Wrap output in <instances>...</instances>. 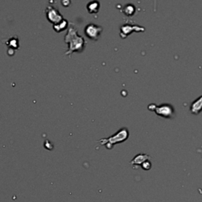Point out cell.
Instances as JSON below:
<instances>
[{
  "label": "cell",
  "mask_w": 202,
  "mask_h": 202,
  "mask_svg": "<svg viewBox=\"0 0 202 202\" xmlns=\"http://www.w3.org/2000/svg\"><path fill=\"white\" fill-rule=\"evenodd\" d=\"M149 159H150V156H149L148 154L141 153V154H138L136 157H134V158L130 161V164L133 166H139V165L141 166L145 161L149 160Z\"/></svg>",
  "instance_id": "obj_7"
},
{
  "label": "cell",
  "mask_w": 202,
  "mask_h": 202,
  "mask_svg": "<svg viewBox=\"0 0 202 202\" xmlns=\"http://www.w3.org/2000/svg\"><path fill=\"white\" fill-rule=\"evenodd\" d=\"M129 137V130L127 128H122L121 130L116 132L114 135L107 138H102L97 141L100 145H105L106 148L108 149H111L115 144L122 143L123 141H126Z\"/></svg>",
  "instance_id": "obj_2"
},
{
  "label": "cell",
  "mask_w": 202,
  "mask_h": 202,
  "mask_svg": "<svg viewBox=\"0 0 202 202\" xmlns=\"http://www.w3.org/2000/svg\"><path fill=\"white\" fill-rule=\"evenodd\" d=\"M64 41L69 44V48L65 53L67 56H70L73 52H81L86 45L85 39L78 34V30L72 24L68 27Z\"/></svg>",
  "instance_id": "obj_1"
},
{
  "label": "cell",
  "mask_w": 202,
  "mask_h": 202,
  "mask_svg": "<svg viewBox=\"0 0 202 202\" xmlns=\"http://www.w3.org/2000/svg\"><path fill=\"white\" fill-rule=\"evenodd\" d=\"M103 31V28L93 23H90L85 28V34L88 38L93 40H97Z\"/></svg>",
  "instance_id": "obj_4"
},
{
  "label": "cell",
  "mask_w": 202,
  "mask_h": 202,
  "mask_svg": "<svg viewBox=\"0 0 202 202\" xmlns=\"http://www.w3.org/2000/svg\"><path fill=\"white\" fill-rule=\"evenodd\" d=\"M122 12H123L126 16L131 17V16L134 15V13L136 12V8L134 5L132 4H127L126 6H124L122 9Z\"/></svg>",
  "instance_id": "obj_10"
},
{
  "label": "cell",
  "mask_w": 202,
  "mask_h": 202,
  "mask_svg": "<svg viewBox=\"0 0 202 202\" xmlns=\"http://www.w3.org/2000/svg\"><path fill=\"white\" fill-rule=\"evenodd\" d=\"M7 46L9 47V49L16 50L19 47V42H18V39L17 36H14L13 38H10L8 42L6 43Z\"/></svg>",
  "instance_id": "obj_11"
},
{
  "label": "cell",
  "mask_w": 202,
  "mask_h": 202,
  "mask_svg": "<svg viewBox=\"0 0 202 202\" xmlns=\"http://www.w3.org/2000/svg\"><path fill=\"white\" fill-rule=\"evenodd\" d=\"M67 21H66L65 19L63 20L60 23L57 24V25H55L53 26V29L57 32V33H59V32H62V31L65 30L67 28Z\"/></svg>",
  "instance_id": "obj_12"
},
{
  "label": "cell",
  "mask_w": 202,
  "mask_h": 202,
  "mask_svg": "<svg viewBox=\"0 0 202 202\" xmlns=\"http://www.w3.org/2000/svg\"><path fill=\"white\" fill-rule=\"evenodd\" d=\"M157 107V105L154 104V103H152V104H149V106H148V108H149V111H155V110H156Z\"/></svg>",
  "instance_id": "obj_14"
},
{
  "label": "cell",
  "mask_w": 202,
  "mask_h": 202,
  "mask_svg": "<svg viewBox=\"0 0 202 202\" xmlns=\"http://www.w3.org/2000/svg\"><path fill=\"white\" fill-rule=\"evenodd\" d=\"M145 29L144 27L127 23V24H124L120 27V36L122 38L125 39L134 32L139 33V32H145Z\"/></svg>",
  "instance_id": "obj_6"
},
{
  "label": "cell",
  "mask_w": 202,
  "mask_h": 202,
  "mask_svg": "<svg viewBox=\"0 0 202 202\" xmlns=\"http://www.w3.org/2000/svg\"><path fill=\"white\" fill-rule=\"evenodd\" d=\"M141 168H143L144 170H145V171H149V170H150L151 168H152V163H151L150 160H147V161H145V162L141 165Z\"/></svg>",
  "instance_id": "obj_13"
},
{
  "label": "cell",
  "mask_w": 202,
  "mask_h": 202,
  "mask_svg": "<svg viewBox=\"0 0 202 202\" xmlns=\"http://www.w3.org/2000/svg\"><path fill=\"white\" fill-rule=\"evenodd\" d=\"M155 112L157 115L164 118H173L175 116V110L170 103H164L157 106Z\"/></svg>",
  "instance_id": "obj_3"
},
{
  "label": "cell",
  "mask_w": 202,
  "mask_h": 202,
  "mask_svg": "<svg viewBox=\"0 0 202 202\" xmlns=\"http://www.w3.org/2000/svg\"><path fill=\"white\" fill-rule=\"evenodd\" d=\"M45 12L48 20L50 22H52L54 25H57V24L61 22L63 20H64L63 15L59 13V10L55 6H48V7L46 8Z\"/></svg>",
  "instance_id": "obj_5"
},
{
  "label": "cell",
  "mask_w": 202,
  "mask_h": 202,
  "mask_svg": "<svg viewBox=\"0 0 202 202\" xmlns=\"http://www.w3.org/2000/svg\"><path fill=\"white\" fill-rule=\"evenodd\" d=\"M87 10L90 13H96L99 10V2L97 1L90 2L87 5Z\"/></svg>",
  "instance_id": "obj_9"
},
{
  "label": "cell",
  "mask_w": 202,
  "mask_h": 202,
  "mask_svg": "<svg viewBox=\"0 0 202 202\" xmlns=\"http://www.w3.org/2000/svg\"><path fill=\"white\" fill-rule=\"evenodd\" d=\"M202 111V96L195 99L190 106V112L193 114H198Z\"/></svg>",
  "instance_id": "obj_8"
}]
</instances>
